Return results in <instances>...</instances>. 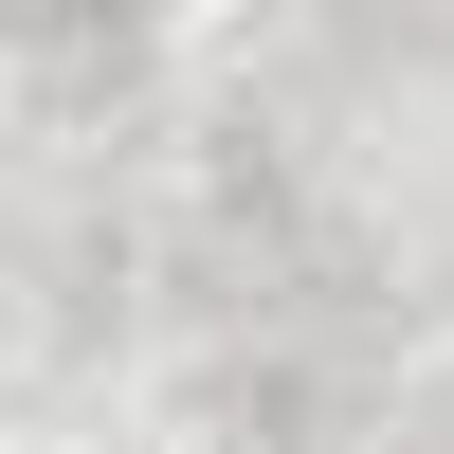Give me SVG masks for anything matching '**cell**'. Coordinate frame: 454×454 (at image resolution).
I'll use <instances>...</instances> for the list:
<instances>
[{
	"label": "cell",
	"instance_id": "obj_1",
	"mask_svg": "<svg viewBox=\"0 0 454 454\" xmlns=\"http://www.w3.org/2000/svg\"><path fill=\"white\" fill-rule=\"evenodd\" d=\"M36 19H55V91H91L109 36H145V0H36Z\"/></svg>",
	"mask_w": 454,
	"mask_h": 454
}]
</instances>
